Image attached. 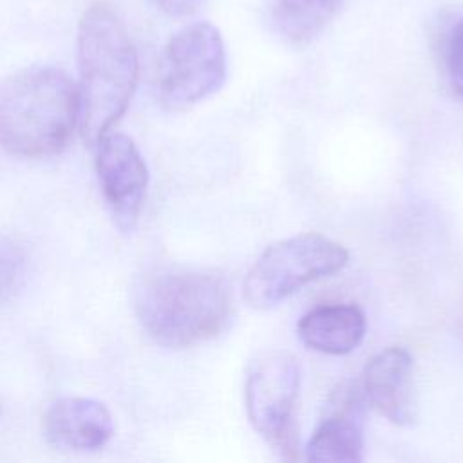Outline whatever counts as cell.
<instances>
[{
	"label": "cell",
	"mask_w": 463,
	"mask_h": 463,
	"mask_svg": "<svg viewBox=\"0 0 463 463\" xmlns=\"http://www.w3.org/2000/svg\"><path fill=\"white\" fill-rule=\"evenodd\" d=\"M146 335L161 345L190 347L219 336L233 317V289L217 271L166 268L148 275L136 293Z\"/></svg>",
	"instance_id": "6da1fadb"
},
{
	"label": "cell",
	"mask_w": 463,
	"mask_h": 463,
	"mask_svg": "<svg viewBox=\"0 0 463 463\" xmlns=\"http://www.w3.org/2000/svg\"><path fill=\"white\" fill-rule=\"evenodd\" d=\"M80 132L96 145L123 116L137 83V54L130 36L107 4L85 9L78 25Z\"/></svg>",
	"instance_id": "7a4b0ae2"
},
{
	"label": "cell",
	"mask_w": 463,
	"mask_h": 463,
	"mask_svg": "<svg viewBox=\"0 0 463 463\" xmlns=\"http://www.w3.org/2000/svg\"><path fill=\"white\" fill-rule=\"evenodd\" d=\"M80 116L78 87L56 67L34 65L0 83V146L22 157L60 152Z\"/></svg>",
	"instance_id": "3957f363"
},
{
	"label": "cell",
	"mask_w": 463,
	"mask_h": 463,
	"mask_svg": "<svg viewBox=\"0 0 463 463\" xmlns=\"http://www.w3.org/2000/svg\"><path fill=\"white\" fill-rule=\"evenodd\" d=\"M349 251L336 241L306 232L268 246L246 273L244 300L268 309L297 293L306 284L340 271Z\"/></svg>",
	"instance_id": "277c9868"
},
{
	"label": "cell",
	"mask_w": 463,
	"mask_h": 463,
	"mask_svg": "<svg viewBox=\"0 0 463 463\" xmlns=\"http://www.w3.org/2000/svg\"><path fill=\"white\" fill-rule=\"evenodd\" d=\"M226 80V47L210 22L179 29L157 63V92L170 110H184L215 94Z\"/></svg>",
	"instance_id": "5b68a950"
},
{
	"label": "cell",
	"mask_w": 463,
	"mask_h": 463,
	"mask_svg": "<svg viewBox=\"0 0 463 463\" xmlns=\"http://www.w3.org/2000/svg\"><path fill=\"white\" fill-rule=\"evenodd\" d=\"M300 389L298 360L286 351L257 356L244 382V405L253 429L282 458L298 456L297 398Z\"/></svg>",
	"instance_id": "8992f818"
},
{
	"label": "cell",
	"mask_w": 463,
	"mask_h": 463,
	"mask_svg": "<svg viewBox=\"0 0 463 463\" xmlns=\"http://www.w3.org/2000/svg\"><path fill=\"white\" fill-rule=\"evenodd\" d=\"M96 148V172L105 201L123 230H132L148 184L146 165L136 143L125 134H105Z\"/></svg>",
	"instance_id": "52a82bcc"
},
{
	"label": "cell",
	"mask_w": 463,
	"mask_h": 463,
	"mask_svg": "<svg viewBox=\"0 0 463 463\" xmlns=\"http://www.w3.org/2000/svg\"><path fill=\"white\" fill-rule=\"evenodd\" d=\"M364 398L358 383L333 392L326 416L317 425L307 447L309 461L356 463L364 459Z\"/></svg>",
	"instance_id": "ba28073f"
},
{
	"label": "cell",
	"mask_w": 463,
	"mask_h": 463,
	"mask_svg": "<svg viewBox=\"0 0 463 463\" xmlns=\"http://www.w3.org/2000/svg\"><path fill=\"white\" fill-rule=\"evenodd\" d=\"M411 373L409 351L403 347L380 351L367 362L358 383L364 402L396 425L411 423Z\"/></svg>",
	"instance_id": "9c48e42d"
},
{
	"label": "cell",
	"mask_w": 463,
	"mask_h": 463,
	"mask_svg": "<svg viewBox=\"0 0 463 463\" xmlns=\"http://www.w3.org/2000/svg\"><path fill=\"white\" fill-rule=\"evenodd\" d=\"M47 438L61 449L94 450L114 434L109 409L92 398H61L54 402L43 418Z\"/></svg>",
	"instance_id": "30bf717a"
},
{
	"label": "cell",
	"mask_w": 463,
	"mask_h": 463,
	"mask_svg": "<svg viewBox=\"0 0 463 463\" xmlns=\"http://www.w3.org/2000/svg\"><path fill=\"white\" fill-rule=\"evenodd\" d=\"M365 317L354 304H326L309 309L298 320L297 333L304 345L324 354H347L365 336Z\"/></svg>",
	"instance_id": "8fae6325"
},
{
	"label": "cell",
	"mask_w": 463,
	"mask_h": 463,
	"mask_svg": "<svg viewBox=\"0 0 463 463\" xmlns=\"http://www.w3.org/2000/svg\"><path fill=\"white\" fill-rule=\"evenodd\" d=\"M344 0H273L271 25L291 45L313 42L336 16Z\"/></svg>",
	"instance_id": "7c38bea8"
},
{
	"label": "cell",
	"mask_w": 463,
	"mask_h": 463,
	"mask_svg": "<svg viewBox=\"0 0 463 463\" xmlns=\"http://www.w3.org/2000/svg\"><path fill=\"white\" fill-rule=\"evenodd\" d=\"M25 269V255L22 248L0 235V300L13 293V289L20 284Z\"/></svg>",
	"instance_id": "4fadbf2b"
},
{
	"label": "cell",
	"mask_w": 463,
	"mask_h": 463,
	"mask_svg": "<svg viewBox=\"0 0 463 463\" xmlns=\"http://www.w3.org/2000/svg\"><path fill=\"white\" fill-rule=\"evenodd\" d=\"M445 69L452 89L463 98V14L454 22L447 34Z\"/></svg>",
	"instance_id": "5bb4252c"
},
{
	"label": "cell",
	"mask_w": 463,
	"mask_h": 463,
	"mask_svg": "<svg viewBox=\"0 0 463 463\" xmlns=\"http://www.w3.org/2000/svg\"><path fill=\"white\" fill-rule=\"evenodd\" d=\"M156 2L170 16L195 14L204 4V0H156Z\"/></svg>",
	"instance_id": "9a60e30c"
}]
</instances>
